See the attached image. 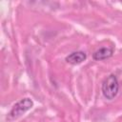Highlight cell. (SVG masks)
I'll list each match as a JSON object with an SVG mask.
<instances>
[{"label":"cell","mask_w":122,"mask_h":122,"mask_svg":"<svg viewBox=\"0 0 122 122\" xmlns=\"http://www.w3.org/2000/svg\"><path fill=\"white\" fill-rule=\"evenodd\" d=\"M119 91V83L114 74L109 75L102 83V93L108 100L113 99Z\"/></svg>","instance_id":"1"},{"label":"cell","mask_w":122,"mask_h":122,"mask_svg":"<svg viewBox=\"0 0 122 122\" xmlns=\"http://www.w3.org/2000/svg\"><path fill=\"white\" fill-rule=\"evenodd\" d=\"M33 106V102L30 98L26 97L18 101L10 110V112L8 114V120H14L21 116L23 113H25L27 111H29Z\"/></svg>","instance_id":"2"},{"label":"cell","mask_w":122,"mask_h":122,"mask_svg":"<svg viewBox=\"0 0 122 122\" xmlns=\"http://www.w3.org/2000/svg\"><path fill=\"white\" fill-rule=\"evenodd\" d=\"M86 58H87V54L84 51H73V52L70 53L66 57V61L70 64L77 65V64L82 63L84 60H86Z\"/></svg>","instance_id":"3"},{"label":"cell","mask_w":122,"mask_h":122,"mask_svg":"<svg viewBox=\"0 0 122 122\" xmlns=\"http://www.w3.org/2000/svg\"><path fill=\"white\" fill-rule=\"evenodd\" d=\"M112 49L110 48H101L99 50H97L93 54L92 57L94 60H104L107 58H110L112 55Z\"/></svg>","instance_id":"4"}]
</instances>
